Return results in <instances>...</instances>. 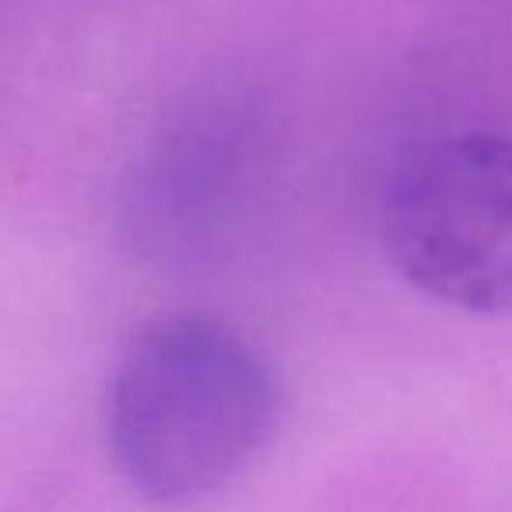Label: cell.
Masks as SVG:
<instances>
[{
    "label": "cell",
    "instance_id": "1",
    "mask_svg": "<svg viewBox=\"0 0 512 512\" xmlns=\"http://www.w3.org/2000/svg\"><path fill=\"white\" fill-rule=\"evenodd\" d=\"M109 449L155 505H193L271 446L285 386L264 348L214 316H162L130 337L109 383Z\"/></svg>",
    "mask_w": 512,
    "mask_h": 512
},
{
    "label": "cell",
    "instance_id": "2",
    "mask_svg": "<svg viewBox=\"0 0 512 512\" xmlns=\"http://www.w3.org/2000/svg\"><path fill=\"white\" fill-rule=\"evenodd\" d=\"M383 253L404 281L470 313L512 309V141L446 134L386 169L376 204Z\"/></svg>",
    "mask_w": 512,
    "mask_h": 512
}]
</instances>
